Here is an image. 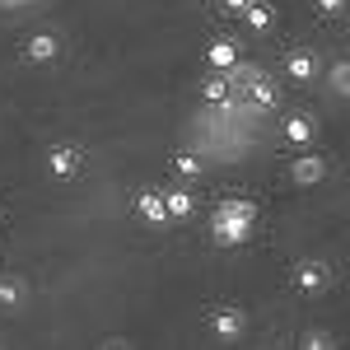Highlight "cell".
Returning <instances> with one entry per match:
<instances>
[{
    "label": "cell",
    "instance_id": "cell-1",
    "mask_svg": "<svg viewBox=\"0 0 350 350\" xmlns=\"http://www.w3.org/2000/svg\"><path fill=\"white\" fill-rule=\"evenodd\" d=\"M252 229H257V206H252L247 196H224V201L215 206L211 239H215L219 247H239V243H247Z\"/></svg>",
    "mask_w": 350,
    "mask_h": 350
},
{
    "label": "cell",
    "instance_id": "cell-2",
    "mask_svg": "<svg viewBox=\"0 0 350 350\" xmlns=\"http://www.w3.org/2000/svg\"><path fill=\"white\" fill-rule=\"evenodd\" d=\"M327 280H332V267H327V262H299L295 267V290L299 295H323Z\"/></svg>",
    "mask_w": 350,
    "mask_h": 350
},
{
    "label": "cell",
    "instance_id": "cell-3",
    "mask_svg": "<svg viewBox=\"0 0 350 350\" xmlns=\"http://www.w3.org/2000/svg\"><path fill=\"white\" fill-rule=\"evenodd\" d=\"M290 178H295L299 187H318L327 178V159L323 154H299V159L290 163Z\"/></svg>",
    "mask_w": 350,
    "mask_h": 350
},
{
    "label": "cell",
    "instance_id": "cell-4",
    "mask_svg": "<svg viewBox=\"0 0 350 350\" xmlns=\"http://www.w3.org/2000/svg\"><path fill=\"white\" fill-rule=\"evenodd\" d=\"M243 323H247V318H243V308H215V313H211V332H215L219 341H239Z\"/></svg>",
    "mask_w": 350,
    "mask_h": 350
},
{
    "label": "cell",
    "instance_id": "cell-5",
    "mask_svg": "<svg viewBox=\"0 0 350 350\" xmlns=\"http://www.w3.org/2000/svg\"><path fill=\"white\" fill-rule=\"evenodd\" d=\"M206 61H211V70H224V75H229V70L239 66V42H234V38H215V42L206 47Z\"/></svg>",
    "mask_w": 350,
    "mask_h": 350
},
{
    "label": "cell",
    "instance_id": "cell-6",
    "mask_svg": "<svg viewBox=\"0 0 350 350\" xmlns=\"http://www.w3.org/2000/svg\"><path fill=\"white\" fill-rule=\"evenodd\" d=\"M47 168H52V178H75L80 173V150L75 145H56L47 154Z\"/></svg>",
    "mask_w": 350,
    "mask_h": 350
},
{
    "label": "cell",
    "instance_id": "cell-7",
    "mask_svg": "<svg viewBox=\"0 0 350 350\" xmlns=\"http://www.w3.org/2000/svg\"><path fill=\"white\" fill-rule=\"evenodd\" d=\"M56 52H61V42H56L52 33H33V38H28V47H24V56L33 61V66H47V61H56Z\"/></svg>",
    "mask_w": 350,
    "mask_h": 350
},
{
    "label": "cell",
    "instance_id": "cell-8",
    "mask_svg": "<svg viewBox=\"0 0 350 350\" xmlns=\"http://www.w3.org/2000/svg\"><path fill=\"white\" fill-rule=\"evenodd\" d=\"M313 135H318V122L313 117H304V112H295V117H285V140L290 145H313Z\"/></svg>",
    "mask_w": 350,
    "mask_h": 350
},
{
    "label": "cell",
    "instance_id": "cell-9",
    "mask_svg": "<svg viewBox=\"0 0 350 350\" xmlns=\"http://www.w3.org/2000/svg\"><path fill=\"white\" fill-rule=\"evenodd\" d=\"M285 75L295 84H308L313 75H318V61H313V52H290L285 56Z\"/></svg>",
    "mask_w": 350,
    "mask_h": 350
},
{
    "label": "cell",
    "instance_id": "cell-10",
    "mask_svg": "<svg viewBox=\"0 0 350 350\" xmlns=\"http://www.w3.org/2000/svg\"><path fill=\"white\" fill-rule=\"evenodd\" d=\"M135 211L150 219V224H168V206H163V191H140V196H135Z\"/></svg>",
    "mask_w": 350,
    "mask_h": 350
},
{
    "label": "cell",
    "instance_id": "cell-11",
    "mask_svg": "<svg viewBox=\"0 0 350 350\" xmlns=\"http://www.w3.org/2000/svg\"><path fill=\"white\" fill-rule=\"evenodd\" d=\"M243 24L252 28V33H267L275 24V10H271L267 0H247V10H243Z\"/></svg>",
    "mask_w": 350,
    "mask_h": 350
},
{
    "label": "cell",
    "instance_id": "cell-12",
    "mask_svg": "<svg viewBox=\"0 0 350 350\" xmlns=\"http://www.w3.org/2000/svg\"><path fill=\"white\" fill-rule=\"evenodd\" d=\"M247 94H252V103H257V108H275V98H280V94H275V84H271L267 75H247Z\"/></svg>",
    "mask_w": 350,
    "mask_h": 350
},
{
    "label": "cell",
    "instance_id": "cell-13",
    "mask_svg": "<svg viewBox=\"0 0 350 350\" xmlns=\"http://www.w3.org/2000/svg\"><path fill=\"white\" fill-rule=\"evenodd\" d=\"M163 206H168V224L173 219H187L191 215V191H163Z\"/></svg>",
    "mask_w": 350,
    "mask_h": 350
},
{
    "label": "cell",
    "instance_id": "cell-14",
    "mask_svg": "<svg viewBox=\"0 0 350 350\" xmlns=\"http://www.w3.org/2000/svg\"><path fill=\"white\" fill-rule=\"evenodd\" d=\"M201 94H206L211 103H224V98H229V75H224V70H215L211 80L201 84Z\"/></svg>",
    "mask_w": 350,
    "mask_h": 350
},
{
    "label": "cell",
    "instance_id": "cell-15",
    "mask_svg": "<svg viewBox=\"0 0 350 350\" xmlns=\"http://www.w3.org/2000/svg\"><path fill=\"white\" fill-rule=\"evenodd\" d=\"M332 89L350 98V61H336V66H332Z\"/></svg>",
    "mask_w": 350,
    "mask_h": 350
},
{
    "label": "cell",
    "instance_id": "cell-16",
    "mask_svg": "<svg viewBox=\"0 0 350 350\" xmlns=\"http://www.w3.org/2000/svg\"><path fill=\"white\" fill-rule=\"evenodd\" d=\"M173 168H178L183 178H201V159H196V154H173Z\"/></svg>",
    "mask_w": 350,
    "mask_h": 350
},
{
    "label": "cell",
    "instance_id": "cell-17",
    "mask_svg": "<svg viewBox=\"0 0 350 350\" xmlns=\"http://www.w3.org/2000/svg\"><path fill=\"white\" fill-rule=\"evenodd\" d=\"M19 299H24V285H19V280H0V304H5V308H14Z\"/></svg>",
    "mask_w": 350,
    "mask_h": 350
},
{
    "label": "cell",
    "instance_id": "cell-18",
    "mask_svg": "<svg viewBox=\"0 0 350 350\" xmlns=\"http://www.w3.org/2000/svg\"><path fill=\"white\" fill-rule=\"evenodd\" d=\"M304 346H308V350H332V346H336V336H327V332H308Z\"/></svg>",
    "mask_w": 350,
    "mask_h": 350
},
{
    "label": "cell",
    "instance_id": "cell-19",
    "mask_svg": "<svg viewBox=\"0 0 350 350\" xmlns=\"http://www.w3.org/2000/svg\"><path fill=\"white\" fill-rule=\"evenodd\" d=\"M313 5H318V14H327V19H336L346 10V0H313Z\"/></svg>",
    "mask_w": 350,
    "mask_h": 350
},
{
    "label": "cell",
    "instance_id": "cell-20",
    "mask_svg": "<svg viewBox=\"0 0 350 350\" xmlns=\"http://www.w3.org/2000/svg\"><path fill=\"white\" fill-rule=\"evenodd\" d=\"M219 10H224V14H243V10H247V0H219Z\"/></svg>",
    "mask_w": 350,
    "mask_h": 350
},
{
    "label": "cell",
    "instance_id": "cell-21",
    "mask_svg": "<svg viewBox=\"0 0 350 350\" xmlns=\"http://www.w3.org/2000/svg\"><path fill=\"white\" fill-rule=\"evenodd\" d=\"M0 5H28V0H0Z\"/></svg>",
    "mask_w": 350,
    "mask_h": 350
}]
</instances>
